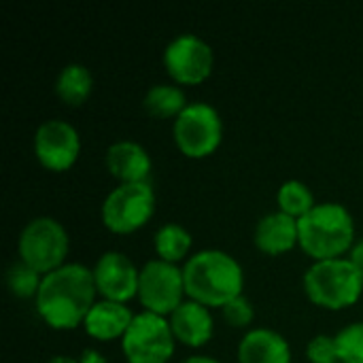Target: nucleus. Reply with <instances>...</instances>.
Masks as SVG:
<instances>
[{
	"instance_id": "nucleus-11",
	"label": "nucleus",
	"mask_w": 363,
	"mask_h": 363,
	"mask_svg": "<svg viewBox=\"0 0 363 363\" xmlns=\"http://www.w3.org/2000/svg\"><path fill=\"white\" fill-rule=\"evenodd\" d=\"M83 143L79 130L66 119H45L34 130L32 151L40 168L53 174H62L74 168L79 162Z\"/></svg>"
},
{
	"instance_id": "nucleus-17",
	"label": "nucleus",
	"mask_w": 363,
	"mask_h": 363,
	"mask_svg": "<svg viewBox=\"0 0 363 363\" xmlns=\"http://www.w3.org/2000/svg\"><path fill=\"white\" fill-rule=\"evenodd\" d=\"M238 363H291L289 340L270 328H251L238 342Z\"/></svg>"
},
{
	"instance_id": "nucleus-18",
	"label": "nucleus",
	"mask_w": 363,
	"mask_h": 363,
	"mask_svg": "<svg viewBox=\"0 0 363 363\" xmlns=\"http://www.w3.org/2000/svg\"><path fill=\"white\" fill-rule=\"evenodd\" d=\"M53 91L64 106L79 108L91 98L94 74L85 64L70 62V64L62 66V70L57 72L55 83H53Z\"/></svg>"
},
{
	"instance_id": "nucleus-20",
	"label": "nucleus",
	"mask_w": 363,
	"mask_h": 363,
	"mask_svg": "<svg viewBox=\"0 0 363 363\" xmlns=\"http://www.w3.org/2000/svg\"><path fill=\"white\" fill-rule=\"evenodd\" d=\"M189 106L187 94L177 83H155L143 96V108L153 119H177Z\"/></svg>"
},
{
	"instance_id": "nucleus-12",
	"label": "nucleus",
	"mask_w": 363,
	"mask_h": 363,
	"mask_svg": "<svg viewBox=\"0 0 363 363\" xmlns=\"http://www.w3.org/2000/svg\"><path fill=\"white\" fill-rule=\"evenodd\" d=\"M100 300L130 304L138 298L140 268L121 251H104L91 266Z\"/></svg>"
},
{
	"instance_id": "nucleus-2",
	"label": "nucleus",
	"mask_w": 363,
	"mask_h": 363,
	"mask_svg": "<svg viewBox=\"0 0 363 363\" xmlns=\"http://www.w3.org/2000/svg\"><path fill=\"white\" fill-rule=\"evenodd\" d=\"M185 294L211 311L223 308L234 298L242 296L245 270L242 264L228 251L202 249L183 264Z\"/></svg>"
},
{
	"instance_id": "nucleus-16",
	"label": "nucleus",
	"mask_w": 363,
	"mask_h": 363,
	"mask_svg": "<svg viewBox=\"0 0 363 363\" xmlns=\"http://www.w3.org/2000/svg\"><path fill=\"white\" fill-rule=\"evenodd\" d=\"M134 317L136 313L130 308V304H119L98 298V302L91 306V311L83 321V330L96 342H115V340L121 342Z\"/></svg>"
},
{
	"instance_id": "nucleus-10",
	"label": "nucleus",
	"mask_w": 363,
	"mask_h": 363,
	"mask_svg": "<svg viewBox=\"0 0 363 363\" xmlns=\"http://www.w3.org/2000/svg\"><path fill=\"white\" fill-rule=\"evenodd\" d=\"M119 345L128 363H170L177 351L168 319L145 311L136 313Z\"/></svg>"
},
{
	"instance_id": "nucleus-1",
	"label": "nucleus",
	"mask_w": 363,
	"mask_h": 363,
	"mask_svg": "<svg viewBox=\"0 0 363 363\" xmlns=\"http://www.w3.org/2000/svg\"><path fill=\"white\" fill-rule=\"evenodd\" d=\"M98 302L91 268L68 262L40 281L34 308L40 321L53 332H72L83 328L91 306Z\"/></svg>"
},
{
	"instance_id": "nucleus-22",
	"label": "nucleus",
	"mask_w": 363,
	"mask_h": 363,
	"mask_svg": "<svg viewBox=\"0 0 363 363\" xmlns=\"http://www.w3.org/2000/svg\"><path fill=\"white\" fill-rule=\"evenodd\" d=\"M40 281L43 277L19 259L6 270V289L17 300H34L40 289Z\"/></svg>"
},
{
	"instance_id": "nucleus-9",
	"label": "nucleus",
	"mask_w": 363,
	"mask_h": 363,
	"mask_svg": "<svg viewBox=\"0 0 363 363\" xmlns=\"http://www.w3.org/2000/svg\"><path fill=\"white\" fill-rule=\"evenodd\" d=\"M138 304L145 313L170 317L185 300L183 266H174L162 259H149L140 266Z\"/></svg>"
},
{
	"instance_id": "nucleus-21",
	"label": "nucleus",
	"mask_w": 363,
	"mask_h": 363,
	"mask_svg": "<svg viewBox=\"0 0 363 363\" xmlns=\"http://www.w3.org/2000/svg\"><path fill=\"white\" fill-rule=\"evenodd\" d=\"M319 202L315 200L313 189L298 179H289L285 183H281L279 191H277V211L294 217V219H302L306 217Z\"/></svg>"
},
{
	"instance_id": "nucleus-7",
	"label": "nucleus",
	"mask_w": 363,
	"mask_h": 363,
	"mask_svg": "<svg viewBox=\"0 0 363 363\" xmlns=\"http://www.w3.org/2000/svg\"><path fill=\"white\" fill-rule=\"evenodd\" d=\"M157 198L151 183L117 185L106 194L100 206L102 225L115 236L140 232L155 215Z\"/></svg>"
},
{
	"instance_id": "nucleus-25",
	"label": "nucleus",
	"mask_w": 363,
	"mask_h": 363,
	"mask_svg": "<svg viewBox=\"0 0 363 363\" xmlns=\"http://www.w3.org/2000/svg\"><path fill=\"white\" fill-rule=\"evenodd\" d=\"M306 359L311 363H338L336 336L317 334L306 345Z\"/></svg>"
},
{
	"instance_id": "nucleus-19",
	"label": "nucleus",
	"mask_w": 363,
	"mask_h": 363,
	"mask_svg": "<svg viewBox=\"0 0 363 363\" xmlns=\"http://www.w3.org/2000/svg\"><path fill=\"white\" fill-rule=\"evenodd\" d=\"M194 238L191 232L181 225V223H164L155 230L153 234V251H155V259L168 262V264H185L194 253Z\"/></svg>"
},
{
	"instance_id": "nucleus-14",
	"label": "nucleus",
	"mask_w": 363,
	"mask_h": 363,
	"mask_svg": "<svg viewBox=\"0 0 363 363\" xmlns=\"http://www.w3.org/2000/svg\"><path fill=\"white\" fill-rule=\"evenodd\" d=\"M253 245L262 255H268V257H281V255L291 253L296 247H300L298 219L281 211L264 215L255 223Z\"/></svg>"
},
{
	"instance_id": "nucleus-28",
	"label": "nucleus",
	"mask_w": 363,
	"mask_h": 363,
	"mask_svg": "<svg viewBox=\"0 0 363 363\" xmlns=\"http://www.w3.org/2000/svg\"><path fill=\"white\" fill-rule=\"evenodd\" d=\"M181 363H221L217 357L213 355H191V357H185Z\"/></svg>"
},
{
	"instance_id": "nucleus-24",
	"label": "nucleus",
	"mask_w": 363,
	"mask_h": 363,
	"mask_svg": "<svg viewBox=\"0 0 363 363\" xmlns=\"http://www.w3.org/2000/svg\"><path fill=\"white\" fill-rule=\"evenodd\" d=\"M221 317L223 321L234 328V330H251L253 321H255V306L253 302L242 294L238 298H234L232 302H228L223 308H221Z\"/></svg>"
},
{
	"instance_id": "nucleus-8",
	"label": "nucleus",
	"mask_w": 363,
	"mask_h": 363,
	"mask_svg": "<svg viewBox=\"0 0 363 363\" xmlns=\"http://www.w3.org/2000/svg\"><path fill=\"white\" fill-rule=\"evenodd\" d=\"M162 64L170 77V83L196 87L211 79L215 68V51L202 36L183 32L164 47Z\"/></svg>"
},
{
	"instance_id": "nucleus-13",
	"label": "nucleus",
	"mask_w": 363,
	"mask_h": 363,
	"mask_svg": "<svg viewBox=\"0 0 363 363\" xmlns=\"http://www.w3.org/2000/svg\"><path fill=\"white\" fill-rule=\"evenodd\" d=\"M104 166L117 185L149 183L153 172V160L149 151L130 138H119L108 145L104 153Z\"/></svg>"
},
{
	"instance_id": "nucleus-5",
	"label": "nucleus",
	"mask_w": 363,
	"mask_h": 363,
	"mask_svg": "<svg viewBox=\"0 0 363 363\" xmlns=\"http://www.w3.org/2000/svg\"><path fill=\"white\" fill-rule=\"evenodd\" d=\"M70 236L62 221L49 215L30 219L17 238V259L40 277L68 264Z\"/></svg>"
},
{
	"instance_id": "nucleus-23",
	"label": "nucleus",
	"mask_w": 363,
	"mask_h": 363,
	"mask_svg": "<svg viewBox=\"0 0 363 363\" xmlns=\"http://www.w3.org/2000/svg\"><path fill=\"white\" fill-rule=\"evenodd\" d=\"M334 336H336V347H338V362L363 363V321L345 325Z\"/></svg>"
},
{
	"instance_id": "nucleus-27",
	"label": "nucleus",
	"mask_w": 363,
	"mask_h": 363,
	"mask_svg": "<svg viewBox=\"0 0 363 363\" xmlns=\"http://www.w3.org/2000/svg\"><path fill=\"white\" fill-rule=\"evenodd\" d=\"M347 259H349L359 272H363V238H357V240H355V245L351 247Z\"/></svg>"
},
{
	"instance_id": "nucleus-26",
	"label": "nucleus",
	"mask_w": 363,
	"mask_h": 363,
	"mask_svg": "<svg viewBox=\"0 0 363 363\" xmlns=\"http://www.w3.org/2000/svg\"><path fill=\"white\" fill-rule=\"evenodd\" d=\"M83 359H74V357H66V355H57L53 357L49 363H106L96 351H83L81 353Z\"/></svg>"
},
{
	"instance_id": "nucleus-3",
	"label": "nucleus",
	"mask_w": 363,
	"mask_h": 363,
	"mask_svg": "<svg viewBox=\"0 0 363 363\" xmlns=\"http://www.w3.org/2000/svg\"><path fill=\"white\" fill-rule=\"evenodd\" d=\"M300 249L313 262L347 257L357 240L353 213L340 202H321L298 221Z\"/></svg>"
},
{
	"instance_id": "nucleus-4",
	"label": "nucleus",
	"mask_w": 363,
	"mask_h": 363,
	"mask_svg": "<svg viewBox=\"0 0 363 363\" xmlns=\"http://www.w3.org/2000/svg\"><path fill=\"white\" fill-rule=\"evenodd\" d=\"M302 289L311 304L323 311H347L363 296V272L347 257L313 262L302 277Z\"/></svg>"
},
{
	"instance_id": "nucleus-29",
	"label": "nucleus",
	"mask_w": 363,
	"mask_h": 363,
	"mask_svg": "<svg viewBox=\"0 0 363 363\" xmlns=\"http://www.w3.org/2000/svg\"><path fill=\"white\" fill-rule=\"evenodd\" d=\"M338 363H340V362H338Z\"/></svg>"
},
{
	"instance_id": "nucleus-15",
	"label": "nucleus",
	"mask_w": 363,
	"mask_h": 363,
	"mask_svg": "<svg viewBox=\"0 0 363 363\" xmlns=\"http://www.w3.org/2000/svg\"><path fill=\"white\" fill-rule=\"evenodd\" d=\"M168 323H170L177 345L187 347V349H202L215 336L213 311L194 300H185L168 317Z\"/></svg>"
},
{
	"instance_id": "nucleus-6",
	"label": "nucleus",
	"mask_w": 363,
	"mask_h": 363,
	"mask_svg": "<svg viewBox=\"0 0 363 363\" xmlns=\"http://www.w3.org/2000/svg\"><path fill=\"white\" fill-rule=\"evenodd\" d=\"M172 140L187 160H206L223 143V119L217 106L196 100L172 121Z\"/></svg>"
}]
</instances>
